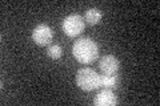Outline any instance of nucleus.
I'll list each match as a JSON object with an SVG mask.
<instances>
[{
	"instance_id": "f257e3e1",
	"label": "nucleus",
	"mask_w": 160,
	"mask_h": 106,
	"mask_svg": "<svg viewBox=\"0 0 160 106\" xmlns=\"http://www.w3.org/2000/svg\"><path fill=\"white\" fill-rule=\"evenodd\" d=\"M72 54L73 57L82 64H91L99 56L98 44L92 39L82 37L76 40L72 45Z\"/></svg>"
},
{
	"instance_id": "f03ea898",
	"label": "nucleus",
	"mask_w": 160,
	"mask_h": 106,
	"mask_svg": "<svg viewBox=\"0 0 160 106\" xmlns=\"http://www.w3.org/2000/svg\"><path fill=\"white\" fill-rule=\"evenodd\" d=\"M76 84L84 92H92L102 85V81H100V76L93 69L83 68L79 69L76 73Z\"/></svg>"
},
{
	"instance_id": "7ed1b4c3",
	"label": "nucleus",
	"mask_w": 160,
	"mask_h": 106,
	"mask_svg": "<svg viewBox=\"0 0 160 106\" xmlns=\"http://www.w3.org/2000/svg\"><path fill=\"white\" fill-rule=\"evenodd\" d=\"M84 19L80 16L79 13H71L66 16L63 19V23H62V28L64 33L69 37H76L79 36L80 33L84 31Z\"/></svg>"
},
{
	"instance_id": "20e7f679",
	"label": "nucleus",
	"mask_w": 160,
	"mask_h": 106,
	"mask_svg": "<svg viewBox=\"0 0 160 106\" xmlns=\"http://www.w3.org/2000/svg\"><path fill=\"white\" fill-rule=\"evenodd\" d=\"M32 39L38 45H48L53 39L52 28L47 24H38L32 31Z\"/></svg>"
},
{
	"instance_id": "39448f33",
	"label": "nucleus",
	"mask_w": 160,
	"mask_h": 106,
	"mask_svg": "<svg viewBox=\"0 0 160 106\" xmlns=\"http://www.w3.org/2000/svg\"><path fill=\"white\" fill-rule=\"evenodd\" d=\"M119 60L113 54H106L100 58L99 67L104 74H115L119 70Z\"/></svg>"
},
{
	"instance_id": "423d86ee",
	"label": "nucleus",
	"mask_w": 160,
	"mask_h": 106,
	"mask_svg": "<svg viewBox=\"0 0 160 106\" xmlns=\"http://www.w3.org/2000/svg\"><path fill=\"white\" fill-rule=\"evenodd\" d=\"M93 104L96 106H115L118 104V98L111 89H106L95 95Z\"/></svg>"
},
{
	"instance_id": "0eeeda50",
	"label": "nucleus",
	"mask_w": 160,
	"mask_h": 106,
	"mask_svg": "<svg viewBox=\"0 0 160 106\" xmlns=\"http://www.w3.org/2000/svg\"><path fill=\"white\" fill-rule=\"evenodd\" d=\"M103 17V13L99 8H88L84 15V20L89 24V25H96Z\"/></svg>"
},
{
	"instance_id": "6e6552de",
	"label": "nucleus",
	"mask_w": 160,
	"mask_h": 106,
	"mask_svg": "<svg viewBox=\"0 0 160 106\" xmlns=\"http://www.w3.org/2000/svg\"><path fill=\"white\" fill-rule=\"evenodd\" d=\"M100 81H102V85L106 89H115L118 86V82H119V78L116 77L115 74H104L100 77Z\"/></svg>"
},
{
	"instance_id": "1a4fd4ad",
	"label": "nucleus",
	"mask_w": 160,
	"mask_h": 106,
	"mask_svg": "<svg viewBox=\"0 0 160 106\" xmlns=\"http://www.w3.org/2000/svg\"><path fill=\"white\" fill-rule=\"evenodd\" d=\"M62 53H63V49L60 45L58 44H52V45H49L48 49H47V54H48V57H51L52 60H58L62 57Z\"/></svg>"
}]
</instances>
